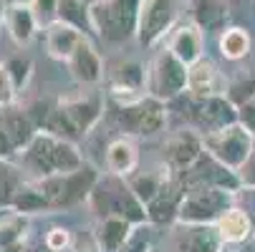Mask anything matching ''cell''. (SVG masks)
<instances>
[{
    "label": "cell",
    "instance_id": "8992f818",
    "mask_svg": "<svg viewBox=\"0 0 255 252\" xmlns=\"http://www.w3.org/2000/svg\"><path fill=\"white\" fill-rule=\"evenodd\" d=\"M114 121L124 136H154L167 124V103L141 96L131 103H114Z\"/></svg>",
    "mask_w": 255,
    "mask_h": 252
},
{
    "label": "cell",
    "instance_id": "277c9868",
    "mask_svg": "<svg viewBox=\"0 0 255 252\" xmlns=\"http://www.w3.org/2000/svg\"><path fill=\"white\" fill-rule=\"evenodd\" d=\"M141 0H94L89 5L91 30L99 33L104 43L122 46L129 38H136Z\"/></svg>",
    "mask_w": 255,
    "mask_h": 252
},
{
    "label": "cell",
    "instance_id": "7a4b0ae2",
    "mask_svg": "<svg viewBox=\"0 0 255 252\" xmlns=\"http://www.w3.org/2000/svg\"><path fill=\"white\" fill-rule=\"evenodd\" d=\"M104 116V98L94 96V93H84V96H68L61 98L58 103L51 106V111L46 114L41 131L56 134L61 139L76 141L81 136H86Z\"/></svg>",
    "mask_w": 255,
    "mask_h": 252
},
{
    "label": "cell",
    "instance_id": "b9f144b4",
    "mask_svg": "<svg viewBox=\"0 0 255 252\" xmlns=\"http://www.w3.org/2000/svg\"><path fill=\"white\" fill-rule=\"evenodd\" d=\"M28 252H51L46 245H38V247H28Z\"/></svg>",
    "mask_w": 255,
    "mask_h": 252
},
{
    "label": "cell",
    "instance_id": "7402d4cb",
    "mask_svg": "<svg viewBox=\"0 0 255 252\" xmlns=\"http://www.w3.org/2000/svg\"><path fill=\"white\" fill-rule=\"evenodd\" d=\"M215 227H217V232H220L225 245H240V242L255 237V222L250 217V212L240 209V207H230L223 217L215 222Z\"/></svg>",
    "mask_w": 255,
    "mask_h": 252
},
{
    "label": "cell",
    "instance_id": "3957f363",
    "mask_svg": "<svg viewBox=\"0 0 255 252\" xmlns=\"http://www.w3.org/2000/svg\"><path fill=\"white\" fill-rule=\"evenodd\" d=\"M86 204L94 212L96 220L124 217L131 225L147 222V207L136 199V194L131 192V187H129V182L124 176H114V174H106L104 179L99 176V182L91 189Z\"/></svg>",
    "mask_w": 255,
    "mask_h": 252
},
{
    "label": "cell",
    "instance_id": "6da1fadb",
    "mask_svg": "<svg viewBox=\"0 0 255 252\" xmlns=\"http://www.w3.org/2000/svg\"><path fill=\"white\" fill-rule=\"evenodd\" d=\"M84 164L86 162L74 141L61 139L48 131H38L35 139L20 152V167L28 174V179H46V176L66 174Z\"/></svg>",
    "mask_w": 255,
    "mask_h": 252
},
{
    "label": "cell",
    "instance_id": "ba28073f",
    "mask_svg": "<svg viewBox=\"0 0 255 252\" xmlns=\"http://www.w3.org/2000/svg\"><path fill=\"white\" fill-rule=\"evenodd\" d=\"M147 96L159 98L164 103L179 98L187 93V66L182 63L169 48L157 51L147 68V86H144Z\"/></svg>",
    "mask_w": 255,
    "mask_h": 252
},
{
    "label": "cell",
    "instance_id": "4dcf8cb0",
    "mask_svg": "<svg viewBox=\"0 0 255 252\" xmlns=\"http://www.w3.org/2000/svg\"><path fill=\"white\" fill-rule=\"evenodd\" d=\"M56 20H66L71 25H76L79 30L91 28L89 23V5L84 0H58V18Z\"/></svg>",
    "mask_w": 255,
    "mask_h": 252
},
{
    "label": "cell",
    "instance_id": "ee69618b",
    "mask_svg": "<svg viewBox=\"0 0 255 252\" xmlns=\"http://www.w3.org/2000/svg\"><path fill=\"white\" fill-rule=\"evenodd\" d=\"M68 252H71V250H68Z\"/></svg>",
    "mask_w": 255,
    "mask_h": 252
},
{
    "label": "cell",
    "instance_id": "2e32d148",
    "mask_svg": "<svg viewBox=\"0 0 255 252\" xmlns=\"http://www.w3.org/2000/svg\"><path fill=\"white\" fill-rule=\"evenodd\" d=\"M3 25L15 46H28L33 41L35 30H38V18L33 13L30 0H5L3 8Z\"/></svg>",
    "mask_w": 255,
    "mask_h": 252
},
{
    "label": "cell",
    "instance_id": "484cf974",
    "mask_svg": "<svg viewBox=\"0 0 255 252\" xmlns=\"http://www.w3.org/2000/svg\"><path fill=\"white\" fill-rule=\"evenodd\" d=\"M217 48H220V56L225 61H243L250 56V48H253V41H250V33L245 28H238V25H230L225 28L220 35H217Z\"/></svg>",
    "mask_w": 255,
    "mask_h": 252
},
{
    "label": "cell",
    "instance_id": "52a82bcc",
    "mask_svg": "<svg viewBox=\"0 0 255 252\" xmlns=\"http://www.w3.org/2000/svg\"><path fill=\"white\" fill-rule=\"evenodd\" d=\"M202 144H205V152L212 159H217L223 167H228L233 171H240L245 167V162L250 159V154L255 152V136L240 121L230 124L220 131L205 134Z\"/></svg>",
    "mask_w": 255,
    "mask_h": 252
},
{
    "label": "cell",
    "instance_id": "ac0fdd59",
    "mask_svg": "<svg viewBox=\"0 0 255 252\" xmlns=\"http://www.w3.org/2000/svg\"><path fill=\"white\" fill-rule=\"evenodd\" d=\"M43 33H46V51L56 61H68L74 56V51L81 46V41L86 38L84 30H79L76 25H71L66 20L48 23Z\"/></svg>",
    "mask_w": 255,
    "mask_h": 252
},
{
    "label": "cell",
    "instance_id": "f546056e",
    "mask_svg": "<svg viewBox=\"0 0 255 252\" xmlns=\"http://www.w3.org/2000/svg\"><path fill=\"white\" fill-rule=\"evenodd\" d=\"M28 227H30V217L15 209H0V247L25 242Z\"/></svg>",
    "mask_w": 255,
    "mask_h": 252
},
{
    "label": "cell",
    "instance_id": "d590c367",
    "mask_svg": "<svg viewBox=\"0 0 255 252\" xmlns=\"http://www.w3.org/2000/svg\"><path fill=\"white\" fill-rule=\"evenodd\" d=\"M30 5L41 25H48L58 18V0H30Z\"/></svg>",
    "mask_w": 255,
    "mask_h": 252
},
{
    "label": "cell",
    "instance_id": "4316f807",
    "mask_svg": "<svg viewBox=\"0 0 255 252\" xmlns=\"http://www.w3.org/2000/svg\"><path fill=\"white\" fill-rule=\"evenodd\" d=\"M28 182V174L20 164H13L10 159H0V209H10L15 194Z\"/></svg>",
    "mask_w": 255,
    "mask_h": 252
},
{
    "label": "cell",
    "instance_id": "74e56055",
    "mask_svg": "<svg viewBox=\"0 0 255 252\" xmlns=\"http://www.w3.org/2000/svg\"><path fill=\"white\" fill-rule=\"evenodd\" d=\"M238 176H240V187L255 189V152L250 154V159L245 162V167L238 171Z\"/></svg>",
    "mask_w": 255,
    "mask_h": 252
},
{
    "label": "cell",
    "instance_id": "44dd1931",
    "mask_svg": "<svg viewBox=\"0 0 255 252\" xmlns=\"http://www.w3.org/2000/svg\"><path fill=\"white\" fill-rule=\"evenodd\" d=\"M192 8V23L207 35L225 30V23L230 18V3L228 0H190Z\"/></svg>",
    "mask_w": 255,
    "mask_h": 252
},
{
    "label": "cell",
    "instance_id": "d6a6232c",
    "mask_svg": "<svg viewBox=\"0 0 255 252\" xmlns=\"http://www.w3.org/2000/svg\"><path fill=\"white\" fill-rule=\"evenodd\" d=\"M5 66H8V74H10V79H13V84H15L18 93H20V91L28 86V81H30L33 63H30L28 58H23V56H13V58H8V61H5Z\"/></svg>",
    "mask_w": 255,
    "mask_h": 252
},
{
    "label": "cell",
    "instance_id": "4fadbf2b",
    "mask_svg": "<svg viewBox=\"0 0 255 252\" xmlns=\"http://www.w3.org/2000/svg\"><path fill=\"white\" fill-rule=\"evenodd\" d=\"M192 121L197 126V131L212 134V131H220L230 124H238V106L228 98V96H210V98H192Z\"/></svg>",
    "mask_w": 255,
    "mask_h": 252
},
{
    "label": "cell",
    "instance_id": "e0dca14e",
    "mask_svg": "<svg viewBox=\"0 0 255 252\" xmlns=\"http://www.w3.org/2000/svg\"><path fill=\"white\" fill-rule=\"evenodd\" d=\"M66 63H68V71L74 76V81L81 86H94L104 79V58L89 38L81 41V46L74 51V56Z\"/></svg>",
    "mask_w": 255,
    "mask_h": 252
},
{
    "label": "cell",
    "instance_id": "8fae6325",
    "mask_svg": "<svg viewBox=\"0 0 255 252\" xmlns=\"http://www.w3.org/2000/svg\"><path fill=\"white\" fill-rule=\"evenodd\" d=\"M179 179H182V184H185V192L187 189H202V187H217V189H228V192H238L240 189L238 171L223 167L207 152L185 174H179Z\"/></svg>",
    "mask_w": 255,
    "mask_h": 252
},
{
    "label": "cell",
    "instance_id": "d4e9b609",
    "mask_svg": "<svg viewBox=\"0 0 255 252\" xmlns=\"http://www.w3.org/2000/svg\"><path fill=\"white\" fill-rule=\"evenodd\" d=\"M0 119H3V126H5V131H8V136H10V141H13V147H15L18 154L35 139V134H38V126L33 124L28 111L20 109V106L0 109Z\"/></svg>",
    "mask_w": 255,
    "mask_h": 252
},
{
    "label": "cell",
    "instance_id": "836d02e7",
    "mask_svg": "<svg viewBox=\"0 0 255 252\" xmlns=\"http://www.w3.org/2000/svg\"><path fill=\"white\" fill-rule=\"evenodd\" d=\"M18 101V88L8 74L5 61H0V109H8V106H15Z\"/></svg>",
    "mask_w": 255,
    "mask_h": 252
},
{
    "label": "cell",
    "instance_id": "7c38bea8",
    "mask_svg": "<svg viewBox=\"0 0 255 252\" xmlns=\"http://www.w3.org/2000/svg\"><path fill=\"white\" fill-rule=\"evenodd\" d=\"M205 154V144L202 134H195L192 129H182L167 136L164 147H162V164L172 174H185L200 157Z\"/></svg>",
    "mask_w": 255,
    "mask_h": 252
},
{
    "label": "cell",
    "instance_id": "ffe728a7",
    "mask_svg": "<svg viewBox=\"0 0 255 252\" xmlns=\"http://www.w3.org/2000/svg\"><path fill=\"white\" fill-rule=\"evenodd\" d=\"M220 88H223V79L210 58H200L187 68V96L210 98V96H220L223 93Z\"/></svg>",
    "mask_w": 255,
    "mask_h": 252
},
{
    "label": "cell",
    "instance_id": "9c48e42d",
    "mask_svg": "<svg viewBox=\"0 0 255 252\" xmlns=\"http://www.w3.org/2000/svg\"><path fill=\"white\" fill-rule=\"evenodd\" d=\"M235 207V194L217 187L187 189L179 207L177 225H215L223 214Z\"/></svg>",
    "mask_w": 255,
    "mask_h": 252
},
{
    "label": "cell",
    "instance_id": "5bb4252c",
    "mask_svg": "<svg viewBox=\"0 0 255 252\" xmlns=\"http://www.w3.org/2000/svg\"><path fill=\"white\" fill-rule=\"evenodd\" d=\"M182 199H185V184H182V179L177 174H172L157 192V197L147 204V222L154 227L177 225Z\"/></svg>",
    "mask_w": 255,
    "mask_h": 252
},
{
    "label": "cell",
    "instance_id": "f1b7e54d",
    "mask_svg": "<svg viewBox=\"0 0 255 252\" xmlns=\"http://www.w3.org/2000/svg\"><path fill=\"white\" fill-rule=\"evenodd\" d=\"M15 212L25 214V217H30V214H43V212H51V204L46 199V194L41 192L38 182L35 179H28V182L20 187V192L15 194L13 199V207Z\"/></svg>",
    "mask_w": 255,
    "mask_h": 252
},
{
    "label": "cell",
    "instance_id": "1f68e13d",
    "mask_svg": "<svg viewBox=\"0 0 255 252\" xmlns=\"http://www.w3.org/2000/svg\"><path fill=\"white\" fill-rule=\"evenodd\" d=\"M119 252H154V225H134L131 235L127 237Z\"/></svg>",
    "mask_w": 255,
    "mask_h": 252
},
{
    "label": "cell",
    "instance_id": "e575fe53",
    "mask_svg": "<svg viewBox=\"0 0 255 252\" xmlns=\"http://www.w3.org/2000/svg\"><path fill=\"white\" fill-rule=\"evenodd\" d=\"M71 232L66 230V227H51L48 232H46V240H43V245L51 250V252H68L71 250Z\"/></svg>",
    "mask_w": 255,
    "mask_h": 252
},
{
    "label": "cell",
    "instance_id": "8d00e7d4",
    "mask_svg": "<svg viewBox=\"0 0 255 252\" xmlns=\"http://www.w3.org/2000/svg\"><path fill=\"white\" fill-rule=\"evenodd\" d=\"M238 121L255 136V98H250V101L238 106Z\"/></svg>",
    "mask_w": 255,
    "mask_h": 252
},
{
    "label": "cell",
    "instance_id": "f35d334b",
    "mask_svg": "<svg viewBox=\"0 0 255 252\" xmlns=\"http://www.w3.org/2000/svg\"><path fill=\"white\" fill-rule=\"evenodd\" d=\"M15 154H18V152H15L13 141H10L5 126H3V119H0V159H13Z\"/></svg>",
    "mask_w": 255,
    "mask_h": 252
},
{
    "label": "cell",
    "instance_id": "ab89813d",
    "mask_svg": "<svg viewBox=\"0 0 255 252\" xmlns=\"http://www.w3.org/2000/svg\"><path fill=\"white\" fill-rule=\"evenodd\" d=\"M0 252H28L25 242H18V245H8V247H0Z\"/></svg>",
    "mask_w": 255,
    "mask_h": 252
},
{
    "label": "cell",
    "instance_id": "30bf717a",
    "mask_svg": "<svg viewBox=\"0 0 255 252\" xmlns=\"http://www.w3.org/2000/svg\"><path fill=\"white\" fill-rule=\"evenodd\" d=\"M177 20V0H141L136 41L144 48H154L164 35L172 33Z\"/></svg>",
    "mask_w": 255,
    "mask_h": 252
},
{
    "label": "cell",
    "instance_id": "5b68a950",
    "mask_svg": "<svg viewBox=\"0 0 255 252\" xmlns=\"http://www.w3.org/2000/svg\"><path fill=\"white\" fill-rule=\"evenodd\" d=\"M35 182H38L41 192L46 194L51 212H58V209H71V207H79V204L89 202V194L99 182V171L91 164H84L74 171L35 179Z\"/></svg>",
    "mask_w": 255,
    "mask_h": 252
},
{
    "label": "cell",
    "instance_id": "9a60e30c",
    "mask_svg": "<svg viewBox=\"0 0 255 252\" xmlns=\"http://www.w3.org/2000/svg\"><path fill=\"white\" fill-rule=\"evenodd\" d=\"M225 242L215 225H177L172 252H223Z\"/></svg>",
    "mask_w": 255,
    "mask_h": 252
},
{
    "label": "cell",
    "instance_id": "83f0119b",
    "mask_svg": "<svg viewBox=\"0 0 255 252\" xmlns=\"http://www.w3.org/2000/svg\"><path fill=\"white\" fill-rule=\"evenodd\" d=\"M172 176V171L162 164V169L159 171H144V174H131L127 182H129V187H131V192L136 194V199L147 207L154 197H157V192L162 189V184L167 182V179Z\"/></svg>",
    "mask_w": 255,
    "mask_h": 252
},
{
    "label": "cell",
    "instance_id": "cb8c5ba5",
    "mask_svg": "<svg viewBox=\"0 0 255 252\" xmlns=\"http://www.w3.org/2000/svg\"><path fill=\"white\" fill-rule=\"evenodd\" d=\"M136 167H139V152H136V144L129 136H119L106 147V169H109V174L129 179Z\"/></svg>",
    "mask_w": 255,
    "mask_h": 252
},
{
    "label": "cell",
    "instance_id": "d6986e66",
    "mask_svg": "<svg viewBox=\"0 0 255 252\" xmlns=\"http://www.w3.org/2000/svg\"><path fill=\"white\" fill-rule=\"evenodd\" d=\"M167 48L185 63L187 68L192 63H197L202 58V48H205V33L195 25V23H182L169 33V43Z\"/></svg>",
    "mask_w": 255,
    "mask_h": 252
},
{
    "label": "cell",
    "instance_id": "603a6c76",
    "mask_svg": "<svg viewBox=\"0 0 255 252\" xmlns=\"http://www.w3.org/2000/svg\"><path fill=\"white\" fill-rule=\"evenodd\" d=\"M134 225L124 217H104L96 220L94 227V245L99 252H119L127 237L131 235Z\"/></svg>",
    "mask_w": 255,
    "mask_h": 252
},
{
    "label": "cell",
    "instance_id": "7bdbcfd3",
    "mask_svg": "<svg viewBox=\"0 0 255 252\" xmlns=\"http://www.w3.org/2000/svg\"><path fill=\"white\" fill-rule=\"evenodd\" d=\"M223 252H230V250H223Z\"/></svg>",
    "mask_w": 255,
    "mask_h": 252
},
{
    "label": "cell",
    "instance_id": "60d3db41",
    "mask_svg": "<svg viewBox=\"0 0 255 252\" xmlns=\"http://www.w3.org/2000/svg\"><path fill=\"white\" fill-rule=\"evenodd\" d=\"M76 252H99V250H96V245L91 242V245H86V247H76Z\"/></svg>",
    "mask_w": 255,
    "mask_h": 252
},
{
    "label": "cell",
    "instance_id": "f6af8a7d",
    "mask_svg": "<svg viewBox=\"0 0 255 252\" xmlns=\"http://www.w3.org/2000/svg\"><path fill=\"white\" fill-rule=\"evenodd\" d=\"M154 252H157V250H154Z\"/></svg>",
    "mask_w": 255,
    "mask_h": 252
}]
</instances>
